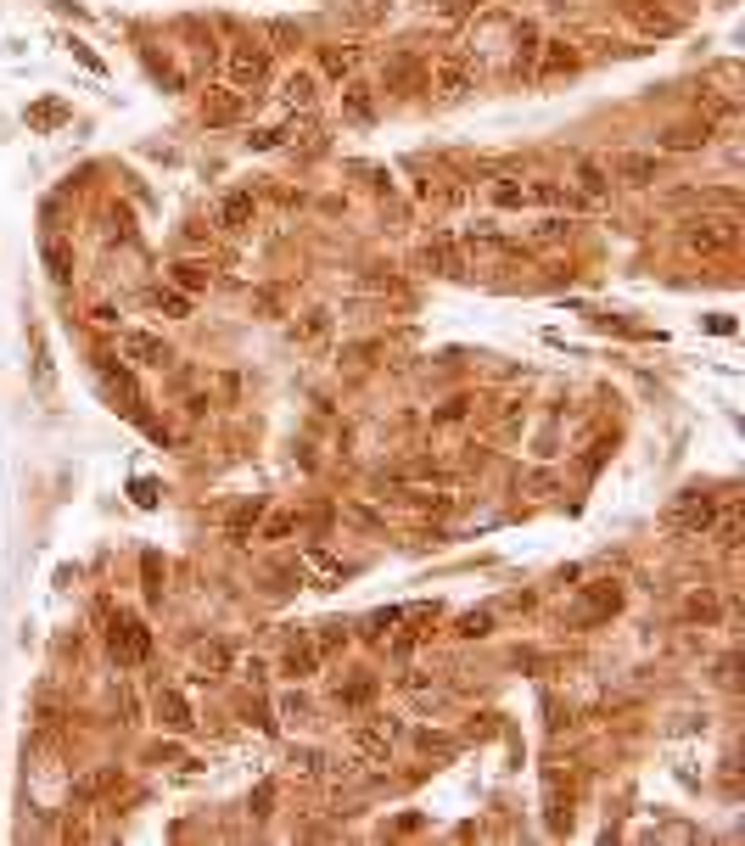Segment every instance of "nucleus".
I'll list each match as a JSON object with an SVG mask.
<instances>
[{"label":"nucleus","mask_w":745,"mask_h":846,"mask_svg":"<svg viewBox=\"0 0 745 846\" xmlns=\"http://www.w3.org/2000/svg\"><path fill=\"white\" fill-rule=\"evenodd\" d=\"M157 309H163V314H174V320H180V314L191 309V303H185L180 292H157Z\"/></svg>","instance_id":"obj_35"},{"label":"nucleus","mask_w":745,"mask_h":846,"mask_svg":"<svg viewBox=\"0 0 745 846\" xmlns=\"http://www.w3.org/2000/svg\"><path fill=\"white\" fill-rule=\"evenodd\" d=\"M269 40L281 45V51H292V45H303V29L297 23H269Z\"/></svg>","instance_id":"obj_31"},{"label":"nucleus","mask_w":745,"mask_h":846,"mask_svg":"<svg viewBox=\"0 0 745 846\" xmlns=\"http://www.w3.org/2000/svg\"><path fill=\"white\" fill-rule=\"evenodd\" d=\"M533 62H538V29H533V23H521V29H516V57H510V73H533Z\"/></svg>","instance_id":"obj_20"},{"label":"nucleus","mask_w":745,"mask_h":846,"mask_svg":"<svg viewBox=\"0 0 745 846\" xmlns=\"http://www.w3.org/2000/svg\"><path fill=\"white\" fill-rule=\"evenodd\" d=\"M359 68V45H325L320 51V73L325 79H348Z\"/></svg>","instance_id":"obj_18"},{"label":"nucleus","mask_w":745,"mask_h":846,"mask_svg":"<svg viewBox=\"0 0 745 846\" xmlns=\"http://www.w3.org/2000/svg\"><path fill=\"white\" fill-rule=\"evenodd\" d=\"M477 6H482V0H443V23H465Z\"/></svg>","instance_id":"obj_32"},{"label":"nucleus","mask_w":745,"mask_h":846,"mask_svg":"<svg viewBox=\"0 0 745 846\" xmlns=\"http://www.w3.org/2000/svg\"><path fill=\"white\" fill-rule=\"evenodd\" d=\"M628 23H633L639 34H678V17L656 12L650 0H628Z\"/></svg>","instance_id":"obj_14"},{"label":"nucleus","mask_w":745,"mask_h":846,"mask_svg":"<svg viewBox=\"0 0 745 846\" xmlns=\"http://www.w3.org/2000/svg\"><path fill=\"white\" fill-rule=\"evenodd\" d=\"M684 617H717V600L712 594H695V600L684 606Z\"/></svg>","instance_id":"obj_36"},{"label":"nucleus","mask_w":745,"mask_h":846,"mask_svg":"<svg viewBox=\"0 0 745 846\" xmlns=\"http://www.w3.org/2000/svg\"><path fill=\"white\" fill-rule=\"evenodd\" d=\"M258 516H264V505H258V499H253V505H241L236 516H230V538H247V527H253Z\"/></svg>","instance_id":"obj_29"},{"label":"nucleus","mask_w":745,"mask_h":846,"mask_svg":"<svg viewBox=\"0 0 745 846\" xmlns=\"http://www.w3.org/2000/svg\"><path fill=\"white\" fill-rule=\"evenodd\" d=\"M118 785V768H90L85 779H73V802H101Z\"/></svg>","instance_id":"obj_17"},{"label":"nucleus","mask_w":745,"mask_h":846,"mask_svg":"<svg viewBox=\"0 0 745 846\" xmlns=\"http://www.w3.org/2000/svg\"><path fill=\"white\" fill-rule=\"evenodd\" d=\"M348 740H353V751H359V757H370V762H387V751H393V729H387V723H376V718L353 723Z\"/></svg>","instance_id":"obj_9"},{"label":"nucleus","mask_w":745,"mask_h":846,"mask_svg":"<svg viewBox=\"0 0 745 846\" xmlns=\"http://www.w3.org/2000/svg\"><path fill=\"white\" fill-rule=\"evenodd\" d=\"M314 101H320V79H314V73H286L281 79V107L286 113H309Z\"/></svg>","instance_id":"obj_11"},{"label":"nucleus","mask_w":745,"mask_h":846,"mask_svg":"<svg viewBox=\"0 0 745 846\" xmlns=\"http://www.w3.org/2000/svg\"><path fill=\"white\" fill-rule=\"evenodd\" d=\"M197 662L208 667V673H225V667H230V650H225V645H197Z\"/></svg>","instance_id":"obj_30"},{"label":"nucleus","mask_w":745,"mask_h":846,"mask_svg":"<svg viewBox=\"0 0 745 846\" xmlns=\"http://www.w3.org/2000/svg\"><path fill=\"white\" fill-rule=\"evenodd\" d=\"M684 247L701 258H723L740 247V219L734 213H701V219H689L684 225Z\"/></svg>","instance_id":"obj_1"},{"label":"nucleus","mask_w":745,"mask_h":846,"mask_svg":"<svg viewBox=\"0 0 745 846\" xmlns=\"http://www.w3.org/2000/svg\"><path fill=\"white\" fill-rule=\"evenodd\" d=\"M118 353H124L129 365H169V342L163 337H152V331H124V337H118Z\"/></svg>","instance_id":"obj_8"},{"label":"nucleus","mask_w":745,"mask_h":846,"mask_svg":"<svg viewBox=\"0 0 745 846\" xmlns=\"http://www.w3.org/2000/svg\"><path fill=\"white\" fill-rule=\"evenodd\" d=\"M197 118L208 129H230V124H241L247 118V96L241 90H230V85H219V90H208V96L197 101Z\"/></svg>","instance_id":"obj_6"},{"label":"nucleus","mask_w":745,"mask_h":846,"mask_svg":"<svg viewBox=\"0 0 745 846\" xmlns=\"http://www.w3.org/2000/svg\"><path fill=\"white\" fill-rule=\"evenodd\" d=\"M488 628H493V617H488V611H477V617H465V622H460V634H465V639H482Z\"/></svg>","instance_id":"obj_34"},{"label":"nucleus","mask_w":745,"mask_h":846,"mask_svg":"<svg viewBox=\"0 0 745 846\" xmlns=\"http://www.w3.org/2000/svg\"><path fill=\"white\" fill-rule=\"evenodd\" d=\"M337 645H348V634H342V628H320V645L314 650H337Z\"/></svg>","instance_id":"obj_37"},{"label":"nucleus","mask_w":745,"mask_h":846,"mask_svg":"<svg viewBox=\"0 0 745 846\" xmlns=\"http://www.w3.org/2000/svg\"><path fill=\"white\" fill-rule=\"evenodd\" d=\"M538 51H544V57L533 62V73L544 79V85H549V79H561V73H572V68H577V45H566V40H549V45H538Z\"/></svg>","instance_id":"obj_12"},{"label":"nucleus","mask_w":745,"mask_h":846,"mask_svg":"<svg viewBox=\"0 0 745 846\" xmlns=\"http://www.w3.org/2000/svg\"><path fill=\"white\" fill-rule=\"evenodd\" d=\"M572 180H577V191L589 202H600L605 191H611V174H605V163H594V157H577L572 163Z\"/></svg>","instance_id":"obj_15"},{"label":"nucleus","mask_w":745,"mask_h":846,"mask_svg":"<svg viewBox=\"0 0 745 846\" xmlns=\"http://www.w3.org/2000/svg\"><path fill=\"white\" fill-rule=\"evenodd\" d=\"M342 17H348V23H359V29H370V23H381V17H387V0H348V6H342Z\"/></svg>","instance_id":"obj_25"},{"label":"nucleus","mask_w":745,"mask_h":846,"mask_svg":"<svg viewBox=\"0 0 745 846\" xmlns=\"http://www.w3.org/2000/svg\"><path fill=\"white\" fill-rule=\"evenodd\" d=\"M432 96L437 101H465L471 90H477V62L471 57H460V51H449V57H437L432 62Z\"/></svg>","instance_id":"obj_2"},{"label":"nucleus","mask_w":745,"mask_h":846,"mask_svg":"<svg viewBox=\"0 0 745 846\" xmlns=\"http://www.w3.org/2000/svg\"><path fill=\"white\" fill-rule=\"evenodd\" d=\"M387 85H393V90H415V85H421V68H415V62H393Z\"/></svg>","instance_id":"obj_28"},{"label":"nucleus","mask_w":745,"mask_h":846,"mask_svg":"<svg viewBox=\"0 0 745 846\" xmlns=\"http://www.w3.org/2000/svg\"><path fill=\"white\" fill-rule=\"evenodd\" d=\"M107 650H113L118 662H146V650H152V639H146L141 617H124V611H118V617L107 622Z\"/></svg>","instance_id":"obj_7"},{"label":"nucleus","mask_w":745,"mask_h":846,"mask_svg":"<svg viewBox=\"0 0 745 846\" xmlns=\"http://www.w3.org/2000/svg\"><path fill=\"white\" fill-rule=\"evenodd\" d=\"M314 667H320V650H314V645H303V639L286 645V673H292V678H309Z\"/></svg>","instance_id":"obj_24"},{"label":"nucleus","mask_w":745,"mask_h":846,"mask_svg":"<svg viewBox=\"0 0 745 846\" xmlns=\"http://www.w3.org/2000/svg\"><path fill=\"white\" fill-rule=\"evenodd\" d=\"M325 331H331V314H325V309H309V314H303V325H297V337H303V342H320Z\"/></svg>","instance_id":"obj_27"},{"label":"nucleus","mask_w":745,"mask_h":846,"mask_svg":"<svg viewBox=\"0 0 745 846\" xmlns=\"http://www.w3.org/2000/svg\"><path fill=\"white\" fill-rule=\"evenodd\" d=\"M342 113H348V124H370V118H376L370 90L365 85H348V90H342Z\"/></svg>","instance_id":"obj_21"},{"label":"nucleus","mask_w":745,"mask_h":846,"mask_svg":"<svg viewBox=\"0 0 745 846\" xmlns=\"http://www.w3.org/2000/svg\"><path fill=\"white\" fill-rule=\"evenodd\" d=\"M673 533H712L717 527V499L712 494H678V505L667 510Z\"/></svg>","instance_id":"obj_5"},{"label":"nucleus","mask_w":745,"mask_h":846,"mask_svg":"<svg viewBox=\"0 0 745 846\" xmlns=\"http://www.w3.org/2000/svg\"><path fill=\"white\" fill-rule=\"evenodd\" d=\"M292 768H297V774H320V768H325V757H320V751H309V746H303V751H292Z\"/></svg>","instance_id":"obj_33"},{"label":"nucleus","mask_w":745,"mask_h":846,"mask_svg":"<svg viewBox=\"0 0 745 846\" xmlns=\"http://www.w3.org/2000/svg\"><path fill=\"white\" fill-rule=\"evenodd\" d=\"M225 73H230V90H247V85H264L269 73V51L258 40H236L225 51Z\"/></svg>","instance_id":"obj_3"},{"label":"nucleus","mask_w":745,"mask_h":846,"mask_svg":"<svg viewBox=\"0 0 745 846\" xmlns=\"http://www.w3.org/2000/svg\"><path fill=\"white\" fill-rule=\"evenodd\" d=\"M622 606V583H589V617H611Z\"/></svg>","instance_id":"obj_22"},{"label":"nucleus","mask_w":745,"mask_h":846,"mask_svg":"<svg viewBox=\"0 0 745 846\" xmlns=\"http://www.w3.org/2000/svg\"><path fill=\"white\" fill-rule=\"evenodd\" d=\"M605 174L622 180V185H656V157L650 152H617L605 163Z\"/></svg>","instance_id":"obj_10"},{"label":"nucleus","mask_w":745,"mask_h":846,"mask_svg":"<svg viewBox=\"0 0 745 846\" xmlns=\"http://www.w3.org/2000/svg\"><path fill=\"white\" fill-rule=\"evenodd\" d=\"M415 264H421V269H432V275H443V281H465V247H460L454 236H432V241H421Z\"/></svg>","instance_id":"obj_4"},{"label":"nucleus","mask_w":745,"mask_h":846,"mask_svg":"<svg viewBox=\"0 0 745 846\" xmlns=\"http://www.w3.org/2000/svg\"><path fill=\"white\" fill-rule=\"evenodd\" d=\"M342 701H348V706H359V701H370V684H348V690H342Z\"/></svg>","instance_id":"obj_38"},{"label":"nucleus","mask_w":745,"mask_h":846,"mask_svg":"<svg viewBox=\"0 0 745 846\" xmlns=\"http://www.w3.org/2000/svg\"><path fill=\"white\" fill-rule=\"evenodd\" d=\"M152 718L163 723V729L185 734V729H191V706H185V695H180V690H157V701H152Z\"/></svg>","instance_id":"obj_13"},{"label":"nucleus","mask_w":745,"mask_h":846,"mask_svg":"<svg viewBox=\"0 0 745 846\" xmlns=\"http://www.w3.org/2000/svg\"><path fill=\"white\" fill-rule=\"evenodd\" d=\"M415 197H421L426 208H460L465 191L454 180H415Z\"/></svg>","instance_id":"obj_16"},{"label":"nucleus","mask_w":745,"mask_h":846,"mask_svg":"<svg viewBox=\"0 0 745 846\" xmlns=\"http://www.w3.org/2000/svg\"><path fill=\"white\" fill-rule=\"evenodd\" d=\"M488 202H493V208H527V185H516V180H493Z\"/></svg>","instance_id":"obj_26"},{"label":"nucleus","mask_w":745,"mask_h":846,"mask_svg":"<svg viewBox=\"0 0 745 846\" xmlns=\"http://www.w3.org/2000/svg\"><path fill=\"white\" fill-rule=\"evenodd\" d=\"M208 281H213L208 264H191V258H185V264H174V286H180V292H208Z\"/></svg>","instance_id":"obj_23"},{"label":"nucleus","mask_w":745,"mask_h":846,"mask_svg":"<svg viewBox=\"0 0 745 846\" xmlns=\"http://www.w3.org/2000/svg\"><path fill=\"white\" fill-rule=\"evenodd\" d=\"M253 213H258V202L247 197V191H236V197L219 202V225H225V230H247V225H253Z\"/></svg>","instance_id":"obj_19"}]
</instances>
